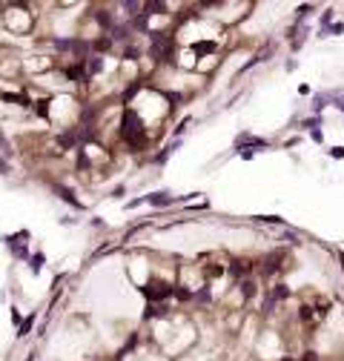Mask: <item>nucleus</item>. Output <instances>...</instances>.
I'll use <instances>...</instances> for the list:
<instances>
[{
  "mask_svg": "<svg viewBox=\"0 0 344 361\" xmlns=\"http://www.w3.org/2000/svg\"><path fill=\"white\" fill-rule=\"evenodd\" d=\"M235 147L241 149V147H261V149H267L270 144L264 141V138H252V135H241L238 141H235Z\"/></svg>",
  "mask_w": 344,
  "mask_h": 361,
  "instance_id": "1",
  "label": "nucleus"
},
{
  "mask_svg": "<svg viewBox=\"0 0 344 361\" xmlns=\"http://www.w3.org/2000/svg\"><path fill=\"white\" fill-rule=\"evenodd\" d=\"M175 198L169 195V192H152V195L147 198V204H152V207H166V204H172Z\"/></svg>",
  "mask_w": 344,
  "mask_h": 361,
  "instance_id": "2",
  "label": "nucleus"
},
{
  "mask_svg": "<svg viewBox=\"0 0 344 361\" xmlns=\"http://www.w3.org/2000/svg\"><path fill=\"white\" fill-rule=\"evenodd\" d=\"M330 103H333L336 109H342V112H344V89H336V92H330Z\"/></svg>",
  "mask_w": 344,
  "mask_h": 361,
  "instance_id": "3",
  "label": "nucleus"
},
{
  "mask_svg": "<svg viewBox=\"0 0 344 361\" xmlns=\"http://www.w3.org/2000/svg\"><path fill=\"white\" fill-rule=\"evenodd\" d=\"M327 100H330V92H324V95H315V98H313V112H321V109L327 106Z\"/></svg>",
  "mask_w": 344,
  "mask_h": 361,
  "instance_id": "4",
  "label": "nucleus"
},
{
  "mask_svg": "<svg viewBox=\"0 0 344 361\" xmlns=\"http://www.w3.org/2000/svg\"><path fill=\"white\" fill-rule=\"evenodd\" d=\"M32 327H34V315H29V318L20 324V332H17V335H29V330H32Z\"/></svg>",
  "mask_w": 344,
  "mask_h": 361,
  "instance_id": "5",
  "label": "nucleus"
},
{
  "mask_svg": "<svg viewBox=\"0 0 344 361\" xmlns=\"http://www.w3.org/2000/svg\"><path fill=\"white\" fill-rule=\"evenodd\" d=\"M310 12H313V6H301V9H298V20H304Z\"/></svg>",
  "mask_w": 344,
  "mask_h": 361,
  "instance_id": "6",
  "label": "nucleus"
},
{
  "mask_svg": "<svg viewBox=\"0 0 344 361\" xmlns=\"http://www.w3.org/2000/svg\"><path fill=\"white\" fill-rule=\"evenodd\" d=\"M40 264H43V255H34V258H32V270H34V272L40 270Z\"/></svg>",
  "mask_w": 344,
  "mask_h": 361,
  "instance_id": "7",
  "label": "nucleus"
},
{
  "mask_svg": "<svg viewBox=\"0 0 344 361\" xmlns=\"http://www.w3.org/2000/svg\"><path fill=\"white\" fill-rule=\"evenodd\" d=\"M330 155H333V158H344V149L342 147H333V149H330Z\"/></svg>",
  "mask_w": 344,
  "mask_h": 361,
  "instance_id": "8",
  "label": "nucleus"
},
{
  "mask_svg": "<svg viewBox=\"0 0 344 361\" xmlns=\"http://www.w3.org/2000/svg\"><path fill=\"white\" fill-rule=\"evenodd\" d=\"M29 361H34V356H29Z\"/></svg>",
  "mask_w": 344,
  "mask_h": 361,
  "instance_id": "9",
  "label": "nucleus"
}]
</instances>
